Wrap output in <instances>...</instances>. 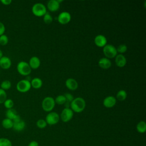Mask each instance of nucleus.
Masks as SVG:
<instances>
[{
	"instance_id": "1",
	"label": "nucleus",
	"mask_w": 146,
	"mask_h": 146,
	"mask_svg": "<svg viewBox=\"0 0 146 146\" xmlns=\"http://www.w3.org/2000/svg\"><path fill=\"white\" fill-rule=\"evenodd\" d=\"M71 109L73 112L80 113L82 112L86 107V102L81 97L74 98L70 103Z\"/></svg>"
},
{
	"instance_id": "2",
	"label": "nucleus",
	"mask_w": 146,
	"mask_h": 146,
	"mask_svg": "<svg viewBox=\"0 0 146 146\" xmlns=\"http://www.w3.org/2000/svg\"><path fill=\"white\" fill-rule=\"evenodd\" d=\"M17 69L19 74L23 76H28L31 71L29 63L25 61L19 62L17 66Z\"/></svg>"
},
{
	"instance_id": "3",
	"label": "nucleus",
	"mask_w": 146,
	"mask_h": 146,
	"mask_svg": "<svg viewBox=\"0 0 146 146\" xmlns=\"http://www.w3.org/2000/svg\"><path fill=\"white\" fill-rule=\"evenodd\" d=\"M55 105V100L53 98L47 96L44 98L42 102V107L43 110L46 112L51 111Z\"/></svg>"
},
{
	"instance_id": "4",
	"label": "nucleus",
	"mask_w": 146,
	"mask_h": 146,
	"mask_svg": "<svg viewBox=\"0 0 146 146\" xmlns=\"http://www.w3.org/2000/svg\"><path fill=\"white\" fill-rule=\"evenodd\" d=\"M103 52L106 58L109 59L113 58L117 54L116 48L112 44H106L104 46Z\"/></svg>"
},
{
	"instance_id": "5",
	"label": "nucleus",
	"mask_w": 146,
	"mask_h": 146,
	"mask_svg": "<svg viewBox=\"0 0 146 146\" xmlns=\"http://www.w3.org/2000/svg\"><path fill=\"white\" fill-rule=\"evenodd\" d=\"M32 12L36 17L43 16L47 12L46 6L41 3H35L32 7Z\"/></svg>"
},
{
	"instance_id": "6",
	"label": "nucleus",
	"mask_w": 146,
	"mask_h": 146,
	"mask_svg": "<svg viewBox=\"0 0 146 146\" xmlns=\"http://www.w3.org/2000/svg\"><path fill=\"white\" fill-rule=\"evenodd\" d=\"M31 87L30 81H29L27 79H22L19 80L16 86L17 90L22 93L27 92L29 91Z\"/></svg>"
},
{
	"instance_id": "7",
	"label": "nucleus",
	"mask_w": 146,
	"mask_h": 146,
	"mask_svg": "<svg viewBox=\"0 0 146 146\" xmlns=\"http://www.w3.org/2000/svg\"><path fill=\"white\" fill-rule=\"evenodd\" d=\"M59 115L57 112H50L46 117V121L47 124L52 125L57 124L59 121Z\"/></svg>"
},
{
	"instance_id": "8",
	"label": "nucleus",
	"mask_w": 146,
	"mask_h": 146,
	"mask_svg": "<svg viewBox=\"0 0 146 146\" xmlns=\"http://www.w3.org/2000/svg\"><path fill=\"white\" fill-rule=\"evenodd\" d=\"M74 116V112L70 108H64L60 113V119L63 122H68L71 120Z\"/></svg>"
},
{
	"instance_id": "9",
	"label": "nucleus",
	"mask_w": 146,
	"mask_h": 146,
	"mask_svg": "<svg viewBox=\"0 0 146 146\" xmlns=\"http://www.w3.org/2000/svg\"><path fill=\"white\" fill-rule=\"evenodd\" d=\"M58 22L61 25H66L68 23L71 19V16L70 13L67 11H63L60 13L58 18Z\"/></svg>"
},
{
	"instance_id": "10",
	"label": "nucleus",
	"mask_w": 146,
	"mask_h": 146,
	"mask_svg": "<svg viewBox=\"0 0 146 146\" xmlns=\"http://www.w3.org/2000/svg\"><path fill=\"white\" fill-rule=\"evenodd\" d=\"M107 38L103 35H98L94 39V43L99 47H103L107 44Z\"/></svg>"
},
{
	"instance_id": "11",
	"label": "nucleus",
	"mask_w": 146,
	"mask_h": 146,
	"mask_svg": "<svg viewBox=\"0 0 146 146\" xmlns=\"http://www.w3.org/2000/svg\"><path fill=\"white\" fill-rule=\"evenodd\" d=\"M116 103V98L113 96H108L104 98L103 102V106L106 108L113 107Z\"/></svg>"
},
{
	"instance_id": "12",
	"label": "nucleus",
	"mask_w": 146,
	"mask_h": 146,
	"mask_svg": "<svg viewBox=\"0 0 146 146\" xmlns=\"http://www.w3.org/2000/svg\"><path fill=\"white\" fill-rule=\"evenodd\" d=\"M11 66V59L6 56H3L0 59V67L4 69L7 70L10 68Z\"/></svg>"
},
{
	"instance_id": "13",
	"label": "nucleus",
	"mask_w": 146,
	"mask_h": 146,
	"mask_svg": "<svg viewBox=\"0 0 146 146\" xmlns=\"http://www.w3.org/2000/svg\"><path fill=\"white\" fill-rule=\"evenodd\" d=\"M47 7L48 10L51 12L56 11L60 7V3L58 0H50L48 2Z\"/></svg>"
},
{
	"instance_id": "14",
	"label": "nucleus",
	"mask_w": 146,
	"mask_h": 146,
	"mask_svg": "<svg viewBox=\"0 0 146 146\" xmlns=\"http://www.w3.org/2000/svg\"><path fill=\"white\" fill-rule=\"evenodd\" d=\"M65 84L68 89L72 91L76 90L78 87V82L73 78L67 79L65 82Z\"/></svg>"
},
{
	"instance_id": "15",
	"label": "nucleus",
	"mask_w": 146,
	"mask_h": 146,
	"mask_svg": "<svg viewBox=\"0 0 146 146\" xmlns=\"http://www.w3.org/2000/svg\"><path fill=\"white\" fill-rule=\"evenodd\" d=\"M115 63L119 67H123L127 63L125 57L123 54H117L115 56Z\"/></svg>"
},
{
	"instance_id": "16",
	"label": "nucleus",
	"mask_w": 146,
	"mask_h": 146,
	"mask_svg": "<svg viewBox=\"0 0 146 146\" xmlns=\"http://www.w3.org/2000/svg\"><path fill=\"white\" fill-rule=\"evenodd\" d=\"M26 126V124L25 122L22 120L21 119L17 120V121H13V128L18 132H20L23 131Z\"/></svg>"
},
{
	"instance_id": "17",
	"label": "nucleus",
	"mask_w": 146,
	"mask_h": 146,
	"mask_svg": "<svg viewBox=\"0 0 146 146\" xmlns=\"http://www.w3.org/2000/svg\"><path fill=\"white\" fill-rule=\"evenodd\" d=\"M28 63L31 69L35 70L39 67L40 65V60L38 57L34 56L30 59Z\"/></svg>"
},
{
	"instance_id": "18",
	"label": "nucleus",
	"mask_w": 146,
	"mask_h": 146,
	"mask_svg": "<svg viewBox=\"0 0 146 146\" xmlns=\"http://www.w3.org/2000/svg\"><path fill=\"white\" fill-rule=\"evenodd\" d=\"M98 64L103 69H108L111 66V62L107 58H102L99 59Z\"/></svg>"
},
{
	"instance_id": "19",
	"label": "nucleus",
	"mask_w": 146,
	"mask_h": 146,
	"mask_svg": "<svg viewBox=\"0 0 146 146\" xmlns=\"http://www.w3.org/2000/svg\"><path fill=\"white\" fill-rule=\"evenodd\" d=\"M5 115L6 118H8L13 121L19 116V115L17 113V112L14 108L7 109L6 111Z\"/></svg>"
},
{
	"instance_id": "20",
	"label": "nucleus",
	"mask_w": 146,
	"mask_h": 146,
	"mask_svg": "<svg viewBox=\"0 0 146 146\" xmlns=\"http://www.w3.org/2000/svg\"><path fill=\"white\" fill-rule=\"evenodd\" d=\"M30 83L33 88L35 89H39L42 86L43 82L41 79L39 78H34L31 80Z\"/></svg>"
},
{
	"instance_id": "21",
	"label": "nucleus",
	"mask_w": 146,
	"mask_h": 146,
	"mask_svg": "<svg viewBox=\"0 0 146 146\" xmlns=\"http://www.w3.org/2000/svg\"><path fill=\"white\" fill-rule=\"evenodd\" d=\"M2 125L5 129L13 128V120L8 119V118H5L2 121Z\"/></svg>"
},
{
	"instance_id": "22",
	"label": "nucleus",
	"mask_w": 146,
	"mask_h": 146,
	"mask_svg": "<svg viewBox=\"0 0 146 146\" xmlns=\"http://www.w3.org/2000/svg\"><path fill=\"white\" fill-rule=\"evenodd\" d=\"M137 131L141 133H144L146 131V123L144 121H139L136 125Z\"/></svg>"
},
{
	"instance_id": "23",
	"label": "nucleus",
	"mask_w": 146,
	"mask_h": 146,
	"mask_svg": "<svg viewBox=\"0 0 146 146\" xmlns=\"http://www.w3.org/2000/svg\"><path fill=\"white\" fill-rule=\"evenodd\" d=\"M127 94L126 91L124 90H119L116 94L117 99L121 102L124 101L127 98Z\"/></svg>"
},
{
	"instance_id": "24",
	"label": "nucleus",
	"mask_w": 146,
	"mask_h": 146,
	"mask_svg": "<svg viewBox=\"0 0 146 146\" xmlns=\"http://www.w3.org/2000/svg\"><path fill=\"white\" fill-rule=\"evenodd\" d=\"M11 87V83L9 80H5L1 83V88L3 90H7Z\"/></svg>"
},
{
	"instance_id": "25",
	"label": "nucleus",
	"mask_w": 146,
	"mask_h": 146,
	"mask_svg": "<svg viewBox=\"0 0 146 146\" xmlns=\"http://www.w3.org/2000/svg\"><path fill=\"white\" fill-rule=\"evenodd\" d=\"M54 100H55V103L59 104V105L64 104L66 102V98H65L64 95H59L57 96L56 98H55V99H54Z\"/></svg>"
},
{
	"instance_id": "26",
	"label": "nucleus",
	"mask_w": 146,
	"mask_h": 146,
	"mask_svg": "<svg viewBox=\"0 0 146 146\" xmlns=\"http://www.w3.org/2000/svg\"><path fill=\"white\" fill-rule=\"evenodd\" d=\"M0 146H12V144L9 139L2 137L0 138Z\"/></svg>"
},
{
	"instance_id": "27",
	"label": "nucleus",
	"mask_w": 146,
	"mask_h": 146,
	"mask_svg": "<svg viewBox=\"0 0 146 146\" xmlns=\"http://www.w3.org/2000/svg\"><path fill=\"white\" fill-rule=\"evenodd\" d=\"M52 16L48 13H46L43 15V22L46 24H50L52 22Z\"/></svg>"
},
{
	"instance_id": "28",
	"label": "nucleus",
	"mask_w": 146,
	"mask_h": 146,
	"mask_svg": "<svg viewBox=\"0 0 146 146\" xmlns=\"http://www.w3.org/2000/svg\"><path fill=\"white\" fill-rule=\"evenodd\" d=\"M4 106L7 109L13 108L14 106V102L11 99H7L3 103Z\"/></svg>"
},
{
	"instance_id": "29",
	"label": "nucleus",
	"mask_w": 146,
	"mask_h": 146,
	"mask_svg": "<svg viewBox=\"0 0 146 146\" xmlns=\"http://www.w3.org/2000/svg\"><path fill=\"white\" fill-rule=\"evenodd\" d=\"M6 99H7L6 92L0 88V104L3 103Z\"/></svg>"
},
{
	"instance_id": "30",
	"label": "nucleus",
	"mask_w": 146,
	"mask_h": 146,
	"mask_svg": "<svg viewBox=\"0 0 146 146\" xmlns=\"http://www.w3.org/2000/svg\"><path fill=\"white\" fill-rule=\"evenodd\" d=\"M9 42V38L5 34H3L0 36V44L2 46L6 45Z\"/></svg>"
},
{
	"instance_id": "31",
	"label": "nucleus",
	"mask_w": 146,
	"mask_h": 146,
	"mask_svg": "<svg viewBox=\"0 0 146 146\" xmlns=\"http://www.w3.org/2000/svg\"><path fill=\"white\" fill-rule=\"evenodd\" d=\"M116 50L117 52L120 53V54H122L127 51V46L124 44H121L117 47V48H116Z\"/></svg>"
},
{
	"instance_id": "32",
	"label": "nucleus",
	"mask_w": 146,
	"mask_h": 146,
	"mask_svg": "<svg viewBox=\"0 0 146 146\" xmlns=\"http://www.w3.org/2000/svg\"><path fill=\"white\" fill-rule=\"evenodd\" d=\"M47 123L44 119H39L36 121V126L40 129L44 128L47 126Z\"/></svg>"
},
{
	"instance_id": "33",
	"label": "nucleus",
	"mask_w": 146,
	"mask_h": 146,
	"mask_svg": "<svg viewBox=\"0 0 146 146\" xmlns=\"http://www.w3.org/2000/svg\"><path fill=\"white\" fill-rule=\"evenodd\" d=\"M64 97L66 98V102H67V103H71V102L74 99L73 95L70 93H66L64 95Z\"/></svg>"
},
{
	"instance_id": "34",
	"label": "nucleus",
	"mask_w": 146,
	"mask_h": 146,
	"mask_svg": "<svg viewBox=\"0 0 146 146\" xmlns=\"http://www.w3.org/2000/svg\"><path fill=\"white\" fill-rule=\"evenodd\" d=\"M5 31V26L2 22H0V36L4 34Z\"/></svg>"
},
{
	"instance_id": "35",
	"label": "nucleus",
	"mask_w": 146,
	"mask_h": 146,
	"mask_svg": "<svg viewBox=\"0 0 146 146\" xmlns=\"http://www.w3.org/2000/svg\"><path fill=\"white\" fill-rule=\"evenodd\" d=\"M0 2H1L4 5H9L11 2V0H0Z\"/></svg>"
},
{
	"instance_id": "36",
	"label": "nucleus",
	"mask_w": 146,
	"mask_h": 146,
	"mask_svg": "<svg viewBox=\"0 0 146 146\" xmlns=\"http://www.w3.org/2000/svg\"><path fill=\"white\" fill-rule=\"evenodd\" d=\"M28 146H39V144H38V143L37 141H32L29 144Z\"/></svg>"
},
{
	"instance_id": "37",
	"label": "nucleus",
	"mask_w": 146,
	"mask_h": 146,
	"mask_svg": "<svg viewBox=\"0 0 146 146\" xmlns=\"http://www.w3.org/2000/svg\"><path fill=\"white\" fill-rule=\"evenodd\" d=\"M3 52L2 51V50L0 49V59L3 56Z\"/></svg>"
}]
</instances>
